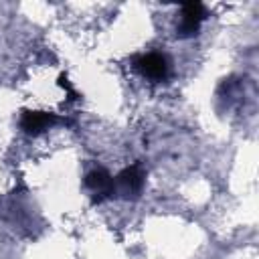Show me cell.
Wrapping results in <instances>:
<instances>
[{
  "label": "cell",
  "mask_w": 259,
  "mask_h": 259,
  "mask_svg": "<svg viewBox=\"0 0 259 259\" xmlns=\"http://www.w3.org/2000/svg\"><path fill=\"white\" fill-rule=\"evenodd\" d=\"M206 18V8L198 2H190L184 4L180 10V18L176 24V36L180 38H190L194 34H198L202 20Z\"/></svg>",
  "instance_id": "cell-3"
},
{
  "label": "cell",
  "mask_w": 259,
  "mask_h": 259,
  "mask_svg": "<svg viewBox=\"0 0 259 259\" xmlns=\"http://www.w3.org/2000/svg\"><path fill=\"white\" fill-rule=\"evenodd\" d=\"M136 71L150 81H166L170 77V59L164 53H144L134 59Z\"/></svg>",
  "instance_id": "cell-1"
},
{
  "label": "cell",
  "mask_w": 259,
  "mask_h": 259,
  "mask_svg": "<svg viewBox=\"0 0 259 259\" xmlns=\"http://www.w3.org/2000/svg\"><path fill=\"white\" fill-rule=\"evenodd\" d=\"M57 121H59V117L55 113H47V111H30V109H24L22 115H20V127L26 134H30V136H36V134L49 130Z\"/></svg>",
  "instance_id": "cell-4"
},
{
  "label": "cell",
  "mask_w": 259,
  "mask_h": 259,
  "mask_svg": "<svg viewBox=\"0 0 259 259\" xmlns=\"http://www.w3.org/2000/svg\"><path fill=\"white\" fill-rule=\"evenodd\" d=\"M144 170L140 164H134L125 170H121L115 178H113V194H119L123 198H136L140 192H142V186H144Z\"/></svg>",
  "instance_id": "cell-2"
},
{
  "label": "cell",
  "mask_w": 259,
  "mask_h": 259,
  "mask_svg": "<svg viewBox=\"0 0 259 259\" xmlns=\"http://www.w3.org/2000/svg\"><path fill=\"white\" fill-rule=\"evenodd\" d=\"M85 186L95 194V200H103L113 196V178L103 170V168H95L85 176Z\"/></svg>",
  "instance_id": "cell-5"
}]
</instances>
